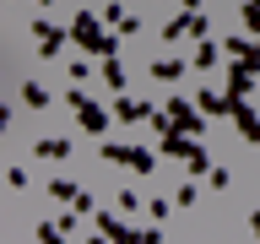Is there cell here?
<instances>
[{
    "mask_svg": "<svg viewBox=\"0 0 260 244\" xmlns=\"http://www.w3.org/2000/svg\"><path fill=\"white\" fill-rule=\"evenodd\" d=\"M71 38H76L81 54H92V60H114V54H119V44H125V38H114V33L98 27V16H92V11H81L76 22H71Z\"/></svg>",
    "mask_w": 260,
    "mask_h": 244,
    "instance_id": "1",
    "label": "cell"
},
{
    "mask_svg": "<svg viewBox=\"0 0 260 244\" xmlns=\"http://www.w3.org/2000/svg\"><path fill=\"white\" fill-rule=\"evenodd\" d=\"M65 103L76 109V119H81V130H87V136H109V109H98L81 87H71V93H65Z\"/></svg>",
    "mask_w": 260,
    "mask_h": 244,
    "instance_id": "2",
    "label": "cell"
},
{
    "mask_svg": "<svg viewBox=\"0 0 260 244\" xmlns=\"http://www.w3.org/2000/svg\"><path fill=\"white\" fill-rule=\"evenodd\" d=\"M92 223H98V233H103V239H114V244H136V223H125V211H98Z\"/></svg>",
    "mask_w": 260,
    "mask_h": 244,
    "instance_id": "3",
    "label": "cell"
},
{
    "mask_svg": "<svg viewBox=\"0 0 260 244\" xmlns=\"http://www.w3.org/2000/svg\"><path fill=\"white\" fill-rule=\"evenodd\" d=\"M168 119H174V130H184V136H201V130H206V119H201V109H190V103H184V98H168Z\"/></svg>",
    "mask_w": 260,
    "mask_h": 244,
    "instance_id": "4",
    "label": "cell"
},
{
    "mask_svg": "<svg viewBox=\"0 0 260 244\" xmlns=\"http://www.w3.org/2000/svg\"><path fill=\"white\" fill-rule=\"evenodd\" d=\"M157 152H168V158H179V163H190L201 146H195V136H184V130H157Z\"/></svg>",
    "mask_w": 260,
    "mask_h": 244,
    "instance_id": "5",
    "label": "cell"
},
{
    "mask_svg": "<svg viewBox=\"0 0 260 244\" xmlns=\"http://www.w3.org/2000/svg\"><path fill=\"white\" fill-rule=\"evenodd\" d=\"M255 76H260V71H249V65H233V71H228V98H233V103H244V98H249V93H255Z\"/></svg>",
    "mask_w": 260,
    "mask_h": 244,
    "instance_id": "6",
    "label": "cell"
},
{
    "mask_svg": "<svg viewBox=\"0 0 260 244\" xmlns=\"http://www.w3.org/2000/svg\"><path fill=\"white\" fill-rule=\"evenodd\" d=\"M32 38H38L32 49H38V54L49 60V54H60V44H65V27H54V22H44V16H38V27H32Z\"/></svg>",
    "mask_w": 260,
    "mask_h": 244,
    "instance_id": "7",
    "label": "cell"
},
{
    "mask_svg": "<svg viewBox=\"0 0 260 244\" xmlns=\"http://www.w3.org/2000/svg\"><path fill=\"white\" fill-rule=\"evenodd\" d=\"M195 109L201 114H233L239 103H233L228 93H217V87H201V93H195Z\"/></svg>",
    "mask_w": 260,
    "mask_h": 244,
    "instance_id": "8",
    "label": "cell"
},
{
    "mask_svg": "<svg viewBox=\"0 0 260 244\" xmlns=\"http://www.w3.org/2000/svg\"><path fill=\"white\" fill-rule=\"evenodd\" d=\"M152 81H184V60L179 54H157L152 60Z\"/></svg>",
    "mask_w": 260,
    "mask_h": 244,
    "instance_id": "9",
    "label": "cell"
},
{
    "mask_svg": "<svg viewBox=\"0 0 260 244\" xmlns=\"http://www.w3.org/2000/svg\"><path fill=\"white\" fill-rule=\"evenodd\" d=\"M233 119H239V136H244V141H249V146H260V114L239 103V109H233Z\"/></svg>",
    "mask_w": 260,
    "mask_h": 244,
    "instance_id": "10",
    "label": "cell"
},
{
    "mask_svg": "<svg viewBox=\"0 0 260 244\" xmlns=\"http://www.w3.org/2000/svg\"><path fill=\"white\" fill-rule=\"evenodd\" d=\"M114 114H119V119H130V125H136V119H152V114H157V109H146L141 98H119V103H114Z\"/></svg>",
    "mask_w": 260,
    "mask_h": 244,
    "instance_id": "11",
    "label": "cell"
},
{
    "mask_svg": "<svg viewBox=\"0 0 260 244\" xmlns=\"http://www.w3.org/2000/svg\"><path fill=\"white\" fill-rule=\"evenodd\" d=\"M38 158H49V163L71 158V141H65V136H38Z\"/></svg>",
    "mask_w": 260,
    "mask_h": 244,
    "instance_id": "12",
    "label": "cell"
},
{
    "mask_svg": "<svg viewBox=\"0 0 260 244\" xmlns=\"http://www.w3.org/2000/svg\"><path fill=\"white\" fill-rule=\"evenodd\" d=\"M125 168H136V174H152L157 168V152H146V146H130V163Z\"/></svg>",
    "mask_w": 260,
    "mask_h": 244,
    "instance_id": "13",
    "label": "cell"
},
{
    "mask_svg": "<svg viewBox=\"0 0 260 244\" xmlns=\"http://www.w3.org/2000/svg\"><path fill=\"white\" fill-rule=\"evenodd\" d=\"M22 103H27V109H49V87H38V81H22Z\"/></svg>",
    "mask_w": 260,
    "mask_h": 244,
    "instance_id": "14",
    "label": "cell"
},
{
    "mask_svg": "<svg viewBox=\"0 0 260 244\" xmlns=\"http://www.w3.org/2000/svg\"><path fill=\"white\" fill-rule=\"evenodd\" d=\"M49 195H54V201H65V206H76V185H71V179H49Z\"/></svg>",
    "mask_w": 260,
    "mask_h": 244,
    "instance_id": "15",
    "label": "cell"
},
{
    "mask_svg": "<svg viewBox=\"0 0 260 244\" xmlns=\"http://www.w3.org/2000/svg\"><path fill=\"white\" fill-rule=\"evenodd\" d=\"M217 54H222V44H201V49H195V71H211V65H217Z\"/></svg>",
    "mask_w": 260,
    "mask_h": 244,
    "instance_id": "16",
    "label": "cell"
},
{
    "mask_svg": "<svg viewBox=\"0 0 260 244\" xmlns=\"http://www.w3.org/2000/svg\"><path fill=\"white\" fill-rule=\"evenodd\" d=\"M103 81H109V87H130V76H125V65H119V54H114V60H103Z\"/></svg>",
    "mask_w": 260,
    "mask_h": 244,
    "instance_id": "17",
    "label": "cell"
},
{
    "mask_svg": "<svg viewBox=\"0 0 260 244\" xmlns=\"http://www.w3.org/2000/svg\"><path fill=\"white\" fill-rule=\"evenodd\" d=\"M103 163L125 168V163H130V146H125V141H109V146H103Z\"/></svg>",
    "mask_w": 260,
    "mask_h": 244,
    "instance_id": "18",
    "label": "cell"
},
{
    "mask_svg": "<svg viewBox=\"0 0 260 244\" xmlns=\"http://www.w3.org/2000/svg\"><path fill=\"white\" fill-rule=\"evenodd\" d=\"M119 211H125V217H136V211H146V201H141V195H136V190L125 185V190H119Z\"/></svg>",
    "mask_w": 260,
    "mask_h": 244,
    "instance_id": "19",
    "label": "cell"
},
{
    "mask_svg": "<svg viewBox=\"0 0 260 244\" xmlns=\"http://www.w3.org/2000/svg\"><path fill=\"white\" fill-rule=\"evenodd\" d=\"M38 244H65V228L60 223H38Z\"/></svg>",
    "mask_w": 260,
    "mask_h": 244,
    "instance_id": "20",
    "label": "cell"
},
{
    "mask_svg": "<svg viewBox=\"0 0 260 244\" xmlns=\"http://www.w3.org/2000/svg\"><path fill=\"white\" fill-rule=\"evenodd\" d=\"M103 22H114V27H125V22H130V11L119 6V0H109V6H103Z\"/></svg>",
    "mask_w": 260,
    "mask_h": 244,
    "instance_id": "21",
    "label": "cell"
},
{
    "mask_svg": "<svg viewBox=\"0 0 260 244\" xmlns=\"http://www.w3.org/2000/svg\"><path fill=\"white\" fill-rule=\"evenodd\" d=\"M65 71H71V81H87V76H92V54H81V60H71Z\"/></svg>",
    "mask_w": 260,
    "mask_h": 244,
    "instance_id": "22",
    "label": "cell"
},
{
    "mask_svg": "<svg viewBox=\"0 0 260 244\" xmlns=\"http://www.w3.org/2000/svg\"><path fill=\"white\" fill-rule=\"evenodd\" d=\"M244 27L260 33V0H244Z\"/></svg>",
    "mask_w": 260,
    "mask_h": 244,
    "instance_id": "23",
    "label": "cell"
},
{
    "mask_svg": "<svg viewBox=\"0 0 260 244\" xmlns=\"http://www.w3.org/2000/svg\"><path fill=\"white\" fill-rule=\"evenodd\" d=\"M244 49H249V38H239V33L222 38V54H233V60H244Z\"/></svg>",
    "mask_w": 260,
    "mask_h": 244,
    "instance_id": "24",
    "label": "cell"
},
{
    "mask_svg": "<svg viewBox=\"0 0 260 244\" xmlns=\"http://www.w3.org/2000/svg\"><path fill=\"white\" fill-rule=\"evenodd\" d=\"M27 179H32L27 168H6V185H11V190H27Z\"/></svg>",
    "mask_w": 260,
    "mask_h": 244,
    "instance_id": "25",
    "label": "cell"
},
{
    "mask_svg": "<svg viewBox=\"0 0 260 244\" xmlns=\"http://www.w3.org/2000/svg\"><path fill=\"white\" fill-rule=\"evenodd\" d=\"M206 185H211V190H228V185H233V174H228V168H211Z\"/></svg>",
    "mask_w": 260,
    "mask_h": 244,
    "instance_id": "26",
    "label": "cell"
},
{
    "mask_svg": "<svg viewBox=\"0 0 260 244\" xmlns=\"http://www.w3.org/2000/svg\"><path fill=\"white\" fill-rule=\"evenodd\" d=\"M168 211H174V206H168V201H146V217H152V223H162Z\"/></svg>",
    "mask_w": 260,
    "mask_h": 244,
    "instance_id": "27",
    "label": "cell"
},
{
    "mask_svg": "<svg viewBox=\"0 0 260 244\" xmlns=\"http://www.w3.org/2000/svg\"><path fill=\"white\" fill-rule=\"evenodd\" d=\"M244 65H249V71H260V38H249V49H244Z\"/></svg>",
    "mask_w": 260,
    "mask_h": 244,
    "instance_id": "28",
    "label": "cell"
},
{
    "mask_svg": "<svg viewBox=\"0 0 260 244\" xmlns=\"http://www.w3.org/2000/svg\"><path fill=\"white\" fill-rule=\"evenodd\" d=\"M136 244H162V233H157V223H152V228H136Z\"/></svg>",
    "mask_w": 260,
    "mask_h": 244,
    "instance_id": "29",
    "label": "cell"
},
{
    "mask_svg": "<svg viewBox=\"0 0 260 244\" xmlns=\"http://www.w3.org/2000/svg\"><path fill=\"white\" fill-rule=\"evenodd\" d=\"M249 233H255V239H260V211H249Z\"/></svg>",
    "mask_w": 260,
    "mask_h": 244,
    "instance_id": "30",
    "label": "cell"
},
{
    "mask_svg": "<svg viewBox=\"0 0 260 244\" xmlns=\"http://www.w3.org/2000/svg\"><path fill=\"white\" fill-rule=\"evenodd\" d=\"M179 6H184V11H201V6H206V0H179Z\"/></svg>",
    "mask_w": 260,
    "mask_h": 244,
    "instance_id": "31",
    "label": "cell"
},
{
    "mask_svg": "<svg viewBox=\"0 0 260 244\" xmlns=\"http://www.w3.org/2000/svg\"><path fill=\"white\" fill-rule=\"evenodd\" d=\"M87 244H114V239H103V233H92V239H87Z\"/></svg>",
    "mask_w": 260,
    "mask_h": 244,
    "instance_id": "32",
    "label": "cell"
},
{
    "mask_svg": "<svg viewBox=\"0 0 260 244\" xmlns=\"http://www.w3.org/2000/svg\"><path fill=\"white\" fill-rule=\"evenodd\" d=\"M38 6H49V0H38Z\"/></svg>",
    "mask_w": 260,
    "mask_h": 244,
    "instance_id": "33",
    "label": "cell"
},
{
    "mask_svg": "<svg viewBox=\"0 0 260 244\" xmlns=\"http://www.w3.org/2000/svg\"><path fill=\"white\" fill-rule=\"evenodd\" d=\"M168 6H174V0H168Z\"/></svg>",
    "mask_w": 260,
    "mask_h": 244,
    "instance_id": "34",
    "label": "cell"
}]
</instances>
